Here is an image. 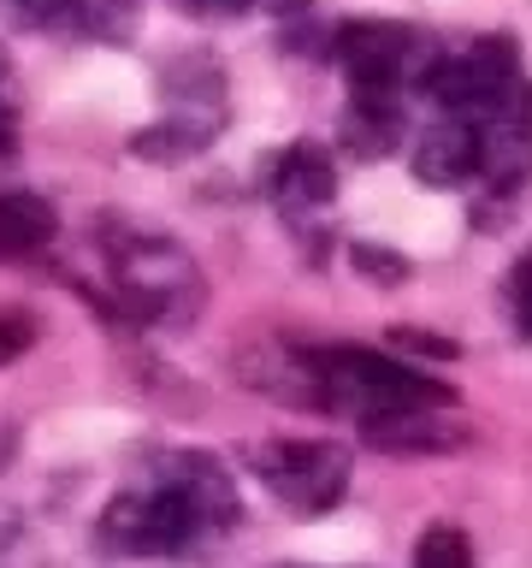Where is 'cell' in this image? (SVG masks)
<instances>
[{
    "label": "cell",
    "mask_w": 532,
    "mask_h": 568,
    "mask_svg": "<svg viewBox=\"0 0 532 568\" xmlns=\"http://www.w3.org/2000/svg\"><path fill=\"white\" fill-rule=\"evenodd\" d=\"M190 12H202V18H231V12H243L248 0H184Z\"/></svg>",
    "instance_id": "ac0fdd59"
},
{
    "label": "cell",
    "mask_w": 532,
    "mask_h": 568,
    "mask_svg": "<svg viewBox=\"0 0 532 568\" xmlns=\"http://www.w3.org/2000/svg\"><path fill=\"white\" fill-rule=\"evenodd\" d=\"M337 136L355 160H385L402 142V101H349Z\"/></svg>",
    "instance_id": "8fae6325"
},
{
    "label": "cell",
    "mask_w": 532,
    "mask_h": 568,
    "mask_svg": "<svg viewBox=\"0 0 532 568\" xmlns=\"http://www.w3.org/2000/svg\"><path fill=\"white\" fill-rule=\"evenodd\" d=\"M273 207L284 213V225L314 248V237L331 225V207H337L331 154H319L314 142H290V149L278 154V166H273ZM319 248H326V237H319Z\"/></svg>",
    "instance_id": "52a82bcc"
},
{
    "label": "cell",
    "mask_w": 532,
    "mask_h": 568,
    "mask_svg": "<svg viewBox=\"0 0 532 568\" xmlns=\"http://www.w3.org/2000/svg\"><path fill=\"white\" fill-rule=\"evenodd\" d=\"M361 438L385 456H443L468 444V420H456L450 408H397V415L361 420Z\"/></svg>",
    "instance_id": "9c48e42d"
},
{
    "label": "cell",
    "mask_w": 532,
    "mask_h": 568,
    "mask_svg": "<svg viewBox=\"0 0 532 568\" xmlns=\"http://www.w3.org/2000/svg\"><path fill=\"white\" fill-rule=\"evenodd\" d=\"M415 568H473V545H468V532L450 527V521L426 527V539H420V550H415Z\"/></svg>",
    "instance_id": "4fadbf2b"
},
{
    "label": "cell",
    "mask_w": 532,
    "mask_h": 568,
    "mask_svg": "<svg viewBox=\"0 0 532 568\" xmlns=\"http://www.w3.org/2000/svg\"><path fill=\"white\" fill-rule=\"evenodd\" d=\"M35 344V320L30 314H0V362H12V355H24Z\"/></svg>",
    "instance_id": "e0dca14e"
},
{
    "label": "cell",
    "mask_w": 532,
    "mask_h": 568,
    "mask_svg": "<svg viewBox=\"0 0 532 568\" xmlns=\"http://www.w3.org/2000/svg\"><path fill=\"white\" fill-rule=\"evenodd\" d=\"M113 273H119V291H124L136 320H160V326L184 332L190 320L202 314V296H207L202 273H195V261L166 237L131 231L124 243H113Z\"/></svg>",
    "instance_id": "7a4b0ae2"
},
{
    "label": "cell",
    "mask_w": 532,
    "mask_h": 568,
    "mask_svg": "<svg viewBox=\"0 0 532 568\" xmlns=\"http://www.w3.org/2000/svg\"><path fill=\"white\" fill-rule=\"evenodd\" d=\"M284 568H290V562H284Z\"/></svg>",
    "instance_id": "ffe728a7"
},
{
    "label": "cell",
    "mask_w": 532,
    "mask_h": 568,
    "mask_svg": "<svg viewBox=\"0 0 532 568\" xmlns=\"http://www.w3.org/2000/svg\"><path fill=\"white\" fill-rule=\"evenodd\" d=\"M509 308H514V326L532 337V255H521V266L509 273Z\"/></svg>",
    "instance_id": "2e32d148"
},
{
    "label": "cell",
    "mask_w": 532,
    "mask_h": 568,
    "mask_svg": "<svg viewBox=\"0 0 532 568\" xmlns=\"http://www.w3.org/2000/svg\"><path fill=\"white\" fill-rule=\"evenodd\" d=\"M207 521L195 515V504L172 479H160L154 491H136V497H119L106 509V539L124 545V550H177L190 545V532H202Z\"/></svg>",
    "instance_id": "ba28073f"
},
{
    "label": "cell",
    "mask_w": 532,
    "mask_h": 568,
    "mask_svg": "<svg viewBox=\"0 0 532 568\" xmlns=\"http://www.w3.org/2000/svg\"><path fill=\"white\" fill-rule=\"evenodd\" d=\"M390 349L426 355V362H456V344H450V337H432L426 326H390Z\"/></svg>",
    "instance_id": "9a60e30c"
},
{
    "label": "cell",
    "mask_w": 532,
    "mask_h": 568,
    "mask_svg": "<svg viewBox=\"0 0 532 568\" xmlns=\"http://www.w3.org/2000/svg\"><path fill=\"white\" fill-rule=\"evenodd\" d=\"M12 450H18V433H0V474H7V462H12Z\"/></svg>",
    "instance_id": "d6986e66"
},
{
    "label": "cell",
    "mask_w": 532,
    "mask_h": 568,
    "mask_svg": "<svg viewBox=\"0 0 532 568\" xmlns=\"http://www.w3.org/2000/svg\"><path fill=\"white\" fill-rule=\"evenodd\" d=\"M473 131H479V178H485V190L497 202H514L532 178V83L521 78Z\"/></svg>",
    "instance_id": "8992f818"
},
{
    "label": "cell",
    "mask_w": 532,
    "mask_h": 568,
    "mask_svg": "<svg viewBox=\"0 0 532 568\" xmlns=\"http://www.w3.org/2000/svg\"><path fill=\"white\" fill-rule=\"evenodd\" d=\"M255 474L260 486L296 515H326L349 491V450L331 438H278L255 444Z\"/></svg>",
    "instance_id": "5b68a950"
},
{
    "label": "cell",
    "mask_w": 532,
    "mask_h": 568,
    "mask_svg": "<svg viewBox=\"0 0 532 568\" xmlns=\"http://www.w3.org/2000/svg\"><path fill=\"white\" fill-rule=\"evenodd\" d=\"M53 237V207L30 190H7L0 195V261L35 255Z\"/></svg>",
    "instance_id": "7c38bea8"
},
{
    "label": "cell",
    "mask_w": 532,
    "mask_h": 568,
    "mask_svg": "<svg viewBox=\"0 0 532 568\" xmlns=\"http://www.w3.org/2000/svg\"><path fill=\"white\" fill-rule=\"evenodd\" d=\"M308 362H314L319 408H326V415H349L355 426L397 415V408H450L456 403L450 385L426 379V373L390 362V355L331 344V349H308Z\"/></svg>",
    "instance_id": "6da1fadb"
},
{
    "label": "cell",
    "mask_w": 532,
    "mask_h": 568,
    "mask_svg": "<svg viewBox=\"0 0 532 568\" xmlns=\"http://www.w3.org/2000/svg\"><path fill=\"white\" fill-rule=\"evenodd\" d=\"M415 178L432 190H461L479 178V131L468 119H432L415 136Z\"/></svg>",
    "instance_id": "30bf717a"
},
{
    "label": "cell",
    "mask_w": 532,
    "mask_h": 568,
    "mask_svg": "<svg viewBox=\"0 0 532 568\" xmlns=\"http://www.w3.org/2000/svg\"><path fill=\"white\" fill-rule=\"evenodd\" d=\"M331 53L349 71V95L355 101H402L408 78H426V65L438 53L420 48V30L408 24H385V18H367V24H344L331 36Z\"/></svg>",
    "instance_id": "277c9868"
},
{
    "label": "cell",
    "mask_w": 532,
    "mask_h": 568,
    "mask_svg": "<svg viewBox=\"0 0 532 568\" xmlns=\"http://www.w3.org/2000/svg\"><path fill=\"white\" fill-rule=\"evenodd\" d=\"M514 83H521V48H514V36H479L461 53H438L420 78V89L438 101L443 119H468V124L485 119Z\"/></svg>",
    "instance_id": "3957f363"
},
{
    "label": "cell",
    "mask_w": 532,
    "mask_h": 568,
    "mask_svg": "<svg viewBox=\"0 0 532 568\" xmlns=\"http://www.w3.org/2000/svg\"><path fill=\"white\" fill-rule=\"evenodd\" d=\"M355 273H361L367 284H379V291H397V284H408V261L397 255V248H379V243H355L349 248Z\"/></svg>",
    "instance_id": "5bb4252c"
}]
</instances>
